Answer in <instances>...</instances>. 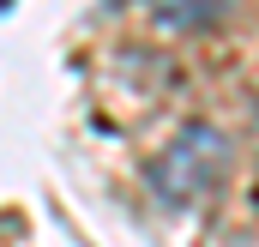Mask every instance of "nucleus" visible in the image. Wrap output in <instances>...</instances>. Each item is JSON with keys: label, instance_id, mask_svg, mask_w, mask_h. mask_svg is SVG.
I'll return each instance as SVG.
<instances>
[{"label": "nucleus", "instance_id": "2", "mask_svg": "<svg viewBox=\"0 0 259 247\" xmlns=\"http://www.w3.org/2000/svg\"><path fill=\"white\" fill-rule=\"evenodd\" d=\"M223 6H235V0H157V18L163 24H205V18H217Z\"/></svg>", "mask_w": 259, "mask_h": 247}, {"label": "nucleus", "instance_id": "1", "mask_svg": "<svg viewBox=\"0 0 259 247\" xmlns=\"http://www.w3.org/2000/svg\"><path fill=\"white\" fill-rule=\"evenodd\" d=\"M229 163H235L229 139H223L211 121H187L151 163H145V181L157 187L163 205H193V199H205V193L223 187Z\"/></svg>", "mask_w": 259, "mask_h": 247}]
</instances>
